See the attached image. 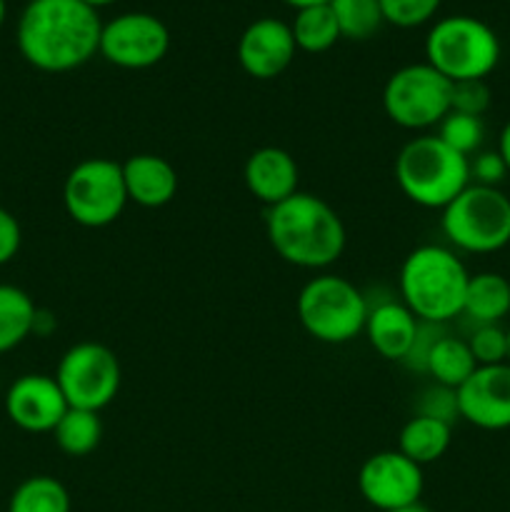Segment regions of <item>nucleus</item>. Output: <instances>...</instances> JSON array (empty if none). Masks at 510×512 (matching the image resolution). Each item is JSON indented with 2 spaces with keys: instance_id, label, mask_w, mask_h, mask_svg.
Wrapping results in <instances>:
<instances>
[{
  "instance_id": "nucleus-1",
  "label": "nucleus",
  "mask_w": 510,
  "mask_h": 512,
  "mask_svg": "<svg viewBox=\"0 0 510 512\" xmlns=\"http://www.w3.org/2000/svg\"><path fill=\"white\" fill-rule=\"evenodd\" d=\"M98 10L83 0H30L15 30L25 63L43 73H70L100 48Z\"/></svg>"
},
{
  "instance_id": "nucleus-2",
  "label": "nucleus",
  "mask_w": 510,
  "mask_h": 512,
  "mask_svg": "<svg viewBox=\"0 0 510 512\" xmlns=\"http://www.w3.org/2000/svg\"><path fill=\"white\" fill-rule=\"evenodd\" d=\"M265 233L285 263L325 270L343 255L345 225L335 208L313 193H295L265 213Z\"/></svg>"
},
{
  "instance_id": "nucleus-3",
  "label": "nucleus",
  "mask_w": 510,
  "mask_h": 512,
  "mask_svg": "<svg viewBox=\"0 0 510 512\" xmlns=\"http://www.w3.org/2000/svg\"><path fill=\"white\" fill-rule=\"evenodd\" d=\"M470 273L463 260L443 245H418L400 265V300L428 325H445L463 315Z\"/></svg>"
},
{
  "instance_id": "nucleus-4",
  "label": "nucleus",
  "mask_w": 510,
  "mask_h": 512,
  "mask_svg": "<svg viewBox=\"0 0 510 512\" xmlns=\"http://www.w3.org/2000/svg\"><path fill=\"white\" fill-rule=\"evenodd\" d=\"M395 183L410 203L443 210L470 185V158L445 145L438 135H418L395 158Z\"/></svg>"
},
{
  "instance_id": "nucleus-5",
  "label": "nucleus",
  "mask_w": 510,
  "mask_h": 512,
  "mask_svg": "<svg viewBox=\"0 0 510 512\" xmlns=\"http://www.w3.org/2000/svg\"><path fill=\"white\" fill-rule=\"evenodd\" d=\"M425 63L450 83L485 80L500 63V40L488 23L473 15H448L428 30Z\"/></svg>"
},
{
  "instance_id": "nucleus-6",
  "label": "nucleus",
  "mask_w": 510,
  "mask_h": 512,
  "mask_svg": "<svg viewBox=\"0 0 510 512\" xmlns=\"http://www.w3.org/2000/svg\"><path fill=\"white\" fill-rule=\"evenodd\" d=\"M295 310L310 338L325 345H343L363 333L370 305L348 278L323 273L303 285Z\"/></svg>"
},
{
  "instance_id": "nucleus-7",
  "label": "nucleus",
  "mask_w": 510,
  "mask_h": 512,
  "mask_svg": "<svg viewBox=\"0 0 510 512\" xmlns=\"http://www.w3.org/2000/svg\"><path fill=\"white\" fill-rule=\"evenodd\" d=\"M440 213V230L455 250L490 255L510 245V198L500 188L470 183Z\"/></svg>"
},
{
  "instance_id": "nucleus-8",
  "label": "nucleus",
  "mask_w": 510,
  "mask_h": 512,
  "mask_svg": "<svg viewBox=\"0 0 510 512\" xmlns=\"http://www.w3.org/2000/svg\"><path fill=\"white\" fill-rule=\"evenodd\" d=\"M123 165L110 158H85L63 183V205L70 220L83 228H105L128 205Z\"/></svg>"
},
{
  "instance_id": "nucleus-9",
  "label": "nucleus",
  "mask_w": 510,
  "mask_h": 512,
  "mask_svg": "<svg viewBox=\"0 0 510 512\" xmlns=\"http://www.w3.org/2000/svg\"><path fill=\"white\" fill-rule=\"evenodd\" d=\"M450 83L428 63H410L395 70L383 88V110L405 130L438 128L450 113Z\"/></svg>"
},
{
  "instance_id": "nucleus-10",
  "label": "nucleus",
  "mask_w": 510,
  "mask_h": 512,
  "mask_svg": "<svg viewBox=\"0 0 510 512\" xmlns=\"http://www.w3.org/2000/svg\"><path fill=\"white\" fill-rule=\"evenodd\" d=\"M53 378L58 380L68 408L100 413L118 398L123 370L108 345L85 340L65 350Z\"/></svg>"
},
{
  "instance_id": "nucleus-11",
  "label": "nucleus",
  "mask_w": 510,
  "mask_h": 512,
  "mask_svg": "<svg viewBox=\"0 0 510 512\" xmlns=\"http://www.w3.org/2000/svg\"><path fill=\"white\" fill-rule=\"evenodd\" d=\"M170 50V30L150 13H123L103 23L98 53L115 68L145 70Z\"/></svg>"
},
{
  "instance_id": "nucleus-12",
  "label": "nucleus",
  "mask_w": 510,
  "mask_h": 512,
  "mask_svg": "<svg viewBox=\"0 0 510 512\" xmlns=\"http://www.w3.org/2000/svg\"><path fill=\"white\" fill-rule=\"evenodd\" d=\"M425 478L423 468L400 450H380L358 470V490L370 508L390 512L420 503Z\"/></svg>"
},
{
  "instance_id": "nucleus-13",
  "label": "nucleus",
  "mask_w": 510,
  "mask_h": 512,
  "mask_svg": "<svg viewBox=\"0 0 510 512\" xmlns=\"http://www.w3.org/2000/svg\"><path fill=\"white\" fill-rule=\"evenodd\" d=\"M458 415L473 428L510 430V365H480L455 390Z\"/></svg>"
},
{
  "instance_id": "nucleus-14",
  "label": "nucleus",
  "mask_w": 510,
  "mask_h": 512,
  "mask_svg": "<svg viewBox=\"0 0 510 512\" xmlns=\"http://www.w3.org/2000/svg\"><path fill=\"white\" fill-rule=\"evenodd\" d=\"M65 410L68 400L53 375L25 373L5 393V413L25 433H53Z\"/></svg>"
},
{
  "instance_id": "nucleus-15",
  "label": "nucleus",
  "mask_w": 510,
  "mask_h": 512,
  "mask_svg": "<svg viewBox=\"0 0 510 512\" xmlns=\"http://www.w3.org/2000/svg\"><path fill=\"white\" fill-rule=\"evenodd\" d=\"M295 50L298 45L293 30L278 18L253 20L238 40L240 68L255 80H270L285 73L293 63Z\"/></svg>"
},
{
  "instance_id": "nucleus-16",
  "label": "nucleus",
  "mask_w": 510,
  "mask_h": 512,
  "mask_svg": "<svg viewBox=\"0 0 510 512\" xmlns=\"http://www.w3.org/2000/svg\"><path fill=\"white\" fill-rule=\"evenodd\" d=\"M243 180L253 198L273 208V205L283 203L290 195L298 193L300 170L288 150L265 145V148L250 153V158L245 160Z\"/></svg>"
},
{
  "instance_id": "nucleus-17",
  "label": "nucleus",
  "mask_w": 510,
  "mask_h": 512,
  "mask_svg": "<svg viewBox=\"0 0 510 512\" xmlns=\"http://www.w3.org/2000/svg\"><path fill=\"white\" fill-rule=\"evenodd\" d=\"M420 325L423 323L410 313L403 300H383L368 310L363 333L380 358L405 363L418 340Z\"/></svg>"
},
{
  "instance_id": "nucleus-18",
  "label": "nucleus",
  "mask_w": 510,
  "mask_h": 512,
  "mask_svg": "<svg viewBox=\"0 0 510 512\" xmlns=\"http://www.w3.org/2000/svg\"><path fill=\"white\" fill-rule=\"evenodd\" d=\"M120 165L128 200L140 208H163L178 193V170L160 155L138 153Z\"/></svg>"
},
{
  "instance_id": "nucleus-19",
  "label": "nucleus",
  "mask_w": 510,
  "mask_h": 512,
  "mask_svg": "<svg viewBox=\"0 0 510 512\" xmlns=\"http://www.w3.org/2000/svg\"><path fill=\"white\" fill-rule=\"evenodd\" d=\"M450 443H453V425L445 423V420L415 413L400 428L398 448L395 450H400L405 458H410L415 465L425 468L430 463H438L448 453Z\"/></svg>"
},
{
  "instance_id": "nucleus-20",
  "label": "nucleus",
  "mask_w": 510,
  "mask_h": 512,
  "mask_svg": "<svg viewBox=\"0 0 510 512\" xmlns=\"http://www.w3.org/2000/svg\"><path fill=\"white\" fill-rule=\"evenodd\" d=\"M463 315L475 325H500L510 315V280L493 270L470 275Z\"/></svg>"
},
{
  "instance_id": "nucleus-21",
  "label": "nucleus",
  "mask_w": 510,
  "mask_h": 512,
  "mask_svg": "<svg viewBox=\"0 0 510 512\" xmlns=\"http://www.w3.org/2000/svg\"><path fill=\"white\" fill-rule=\"evenodd\" d=\"M475 368H478V363L470 353L468 340L445 333H440L433 340L423 365V370L435 380V385H443L450 390H458L475 373Z\"/></svg>"
},
{
  "instance_id": "nucleus-22",
  "label": "nucleus",
  "mask_w": 510,
  "mask_h": 512,
  "mask_svg": "<svg viewBox=\"0 0 510 512\" xmlns=\"http://www.w3.org/2000/svg\"><path fill=\"white\" fill-rule=\"evenodd\" d=\"M35 313L38 308L23 288L0 283V355L15 350L33 335Z\"/></svg>"
},
{
  "instance_id": "nucleus-23",
  "label": "nucleus",
  "mask_w": 510,
  "mask_h": 512,
  "mask_svg": "<svg viewBox=\"0 0 510 512\" xmlns=\"http://www.w3.org/2000/svg\"><path fill=\"white\" fill-rule=\"evenodd\" d=\"M73 500H70L68 488L60 480L50 475H33L25 478L18 488L13 490L8 500V512H70Z\"/></svg>"
},
{
  "instance_id": "nucleus-24",
  "label": "nucleus",
  "mask_w": 510,
  "mask_h": 512,
  "mask_svg": "<svg viewBox=\"0 0 510 512\" xmlns=\"http://www.w3.org/2000/svg\"><path fill=\"white\" fill-rule=\"evenodd\" d=\"M55 445L63 450L70 458H85L93 453L103 438V423H100V413L93 410H78L68 408L60 423L53 430Z\"/></svg>"
},
{
  "instance_id": "nucleus-25",
  "label": "nucleus",
  "mask_w": 510,
  "mask_h": 512,
  "mask_svg": "<svg viewBox=\"0 0 510 512\" xmlns=\"http://www.w3.org/2000/svg\"><path fill=\"white\" fill-rule=\"evenodd\" d=\"M290 30H293L298 50H305V53H325L340 40L338 23L328 3L300 8L290 23Z\"/></svg>"
},
{
  "instance_id": "nucleus-26",
  "label": "nucleus",
  "mask_w": 510,
  "mask_h": 512,
  "mask_svg": "<svg viewBox=\"0 0 510 512\" xmlns=\"http://www.w3.org/2000/svg\"><path fill=\"white\" fill-rule=\"evenodd\" d=\"M328 5L338 23L340 38L368 40L385 23L380 0H330Z\"/></svg>"
},
{
  "instance_id": "nucleus-27",
  "label": "nucleus",
  "mask_w": 510,
  "mask_h": 512,
  "mask_svg": "<svg viewBox=\"0 0 510 512\" xmlns=\"http://www.w3.org/2000/svg\"><path fill=\"white\" fill-rule=\"evenodd\" d=\"M438 135L445 145H450L453 150H458L460 155L470 158V155L478 153L483 148L485 140V125L483 118H475V115L455 113L450 110L438 125Z\"/></svg>"
},
{
  "instance_id": "nucleus-28",
  "label": "nucleus",
  "mask_w": 510,
  "mask_h": 512,
  "mask_svg": "<svg viewBox=\"0 0 510 512\" xmlns=\"http://www.w3.org/2000/svg\"><path fill=\"white\" fill-rule=\"evenodd\" d=\"M468 348L478 368L508 363V330L500 325H475L468 338Z\"/></svg>"
},
{
  "instance_id": "nucleus-29",
  "label": "nucleus",
  "mask_w": 510,
  "mask_h": 512,
  "mask_svg": "<svg viewBox=\"0 0 510 512\" xmlns=\"http://www.w3.org/2000/svg\"><path fill=\"white\" fill-rule=\"evenodd\" d=\"M385 23L398 28H418L428 23L440 8V0H380Z\"/></svg>"
},
{
  "instance_id": "nucleus-30",
  "label": "nucleus",
  "mask_w": 510,
  "mask_h": 512,
  "mask_svg": "<svg viewBox=\"0 0 510 512\" xmlns=\"http://www.w3.org/2000/svg\"><path fill=\"white\" fill-rule=\"evenodd\" d=\"M488 108L490 88L485 80H460V83H453V90H450V110L483 118V113Z\"/></svg>"
},
{
  "instance_id": "nucleus-31",
  "label": "nucleus",
  "mask_w": 510,
  "mask_h": 512,
  "mask_svg": "<svg viewBox=\"0 0 510 512\" xmlns=\"http://www.w3.org/2000/svg\"><path fill=\"white\" fill-rule=\"evenodd\" d=\"M508 175L505 160L500 158L498 150H478L475 155H470V183L485 185V188H500V183Z\"/></svg>"
},
{
  "instance_id": "nucleus-32",
  "label": "nucleus",
  "mask_w": 510,
  "mask_h": 512,
  "mask_svg": "<svg viewBox=\"0 0 510 512\" xmlns=\"http://www.w3.org/2000/svg\"><path fill=\"white\" fill-rule=\"evenodd\" d=\"M420 398L423 400H420L418 415H428V418L445 420V423H450V425H453L455 418H460L458 395H455V390L443 388V385H433V388L425 390Z\"/></svg>"
},
{
  "instance_id": "nucleus-33",
  "label": "nucleus",
  "mask_w": 510,
  "mask_h": 512,
  "mask_svg": "<svg viewBox=\"0 0 510 512\" xmlns=\"http://www.w3.org/2000/svg\"><path fill=\"white\" fill-rule=\"evenodd\" d=\"M20 243H23V230L18 218L10 210L0 208V268L18 255Z\"/></svg>"
},
{
  "instance_id": "nucleus-34",
  "label": "nucleus",
  "mask_w": 510,
  "mask_h": 512,
  "mask_svg": "<svg viewBox=\"0 0 510 512\" xmlns=\"http://www.w3.org/2000/svg\"><path fill=\"white\" fill-rule=\"evenodd\" d=\"M55 315L50 310H40L35 313V323H33V335H40V338H48L50 333L55 330Z\"/></svg>"
},
{
  "instance_id": "nucleus-35",
  "label": "nucleus",
  "mask_w": 510,
  "mask_h": 512,
  "mask_svg": "<svg viewBox=\"0 0 510 512\" xmlns=\"http://www.w3.org/2000/svg\"><path fill=\"white\" fill-rule=\"evenodd\" d=\"M500 153V158L505 160V168H508L510 173V120L503 125V130H500V138H498V148H495Z\"/></svg>"
},
{
  "instance_id": "nucleus-36",
  "label": "nucleus",
  "mask_w": 510,
  "mask_h": 512,
  "mask_svg": "<svg viewBox=\"0 0 510 512\" xmlns=\"http://www.w3.org/2000/svg\"><path fill=\"white\" fill-rule=\"evenodd\" d=\"M283 3L293 5V8H310V5H323V3H330V0H283Z\"/></svg>"
},
{
  "instance_id": "nucleus-37",
  "label": "nucleus",
  "mask_w": 510,
  "mask_h": 512,
  "mask_svg": "<svg viewBox=\"0 0 510 512\" xmlns=\"http://www.w3.org/2000/svg\"><path fill=\"white\" fill-rule=\"evenodd\" d=\"M390 512H433V510H430L428 505H423V503H413V505H405V508L390 510Z\"/></svg>"
},
{
  "instance_id": "nucleus-38",
  "label": "nucleus",
  "mask_w": 510,
  "mask_h": 512,
  "mask_svg": "<svg viewBox=\"0 0 510 512\" xmlns=\"http://www.w3.org/2000/svg\"><path fill=\"white\" fill-rule=\"evenodd\" d=\"M85 5H90V8H103V5H110V3H118V0H83Z\"/></svg>"
},
{
  "instance_id": "nucleus-39",
  "label": "nucleus",
  "mask_w": 510,
  "mask_h": 512,
  "mask_svg": "<svg viewBox=\"0 0 510 512\" xmlns=\"http://www.w3.org/2000/svg\"><path fill=\"white\" fill-rule=\"evenodd\" d=\"M5 15H8V5H5V0H0V28L5 23Z\"/></svg>"
},
{
  "instance_id": "nucleus-40",
  "label": "nucleus",
  "mask_w": 510,
  "mask_h": 512,
  "mask_svg": "<svg viewBox=\"0 0 510 512\" xmlns=\"http://www.w3.org/2000/svg\"><path fill=\"white\" fill-rule=\"evenodd\" d=\"M508 365H510V328H508Z\"/></svg>"
}]
</instances>
